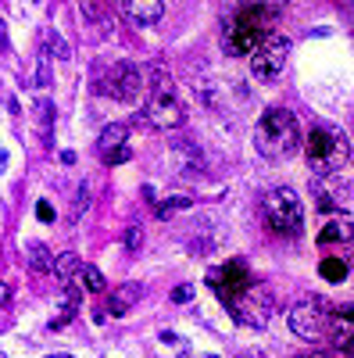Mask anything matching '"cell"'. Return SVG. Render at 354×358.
Segmentation results:
<instances>
[{
  "label": "cell",
  "instance_id": "obj_1",
  "mask_svg": "<svg viewBox=\"0 0 354 358\" xmlns=\"http://www.w3.org/2000/svg\"><path fill=\"white\" fill-rule=\"evenodd\" d=\"M276 8L269 4H244L236 8L226 22H222V47L226 54L240 57V54H254L265 40H269L272 33V22H276Z\"/></svg>",
  "mask_w": 354,
  "mask_h": 358
},
{
  "label": "cell",
  "instance_id": "obj_2",
  "mask_svg": "<svg viewBox=\"0 0 354 358\" xmlns=\"http://www.w3.org/2000/svg\"><path fill=\"white\" fill-rule=\"evenodd\" d=\"M301 122H297V115L286 111V108H272V111H265L258 118V126H254V147H258V155L261 158H269V162H286L297 155V147H301Z\"/></svg>",
  "mask_w": 354,
  "mask_h": 358
},
{
  "label": "cell",
  "instance_id": "obj_3",
  "mask_svg": "<svg viewBox=\"0 0 354 358\" xmlns=\"http://www.w3.org/2000/svg\"><path fill=\"white\" fill-rule=\"evenodd\" d=\"M347 158H351V140L333 122H318L311 129V136L304 140V162L318 176H333L337 169L347 165Z\"/></svg>",
  "mask_w": 354,
  "mask_h": 358
},
{
  "label": "cell",
  "instance_id": "obj_4",
  "mask_svg": "<svg viewBox=\"0 0 354 358\" xmlns=\"http://www.w3.org/2000/svg\"><path fill=\"white\" fill-rule=\"evenodd\" d=\"M147 118L158 129H179L186 122V104L179 97V86L165 69H154L151 83H147Z\"/></svg>",
  "mask_w": 354,
  "mask_h": 358
},
{
  "label": "cell",
  "instance_id": "obj_5",
  "mask_svg": "<svg viewBox=\"0 0 354 358\" xmlns=\"http://www.w3.org/2000/svg\"><path fill=\"white\" fill-rule=\"evenodd\" d=\"M330 319H333V308L322 294H297V301L286 308L290 334H297L301 341H311V344L330 334Z\"/></svg>",
  "mask_w": 354,
  "mask_h": 358
},
{
  "label": "cell",
  "instance_id": "obj_6",
  "mask_svg": "<svg viewBox=\"0 0 354 358\" xmlns=\"http://www.w3.org/2000/svg\"><path fill=\"white\" fill-rule=\"evenodd\" d=\"M261 215H265V226L279 236H297L301 233V222H304V208H301V197L293 194L290 187H276L265 194L261 201Z\"/></svg>",
  "mask_w": 354,
  "mask_h": 358
},
{
  "label": "cell",
  "instance_id": "obj_7",
  "mask_svg": "<svg viewBox=\"0 0 354 358\" xmlns=\"http://www.w3.org/2000/svg\"><path fill=\"white\" fill-rule=\"evenodd\" d=\"M233 315L247 326H269L276 315V294L265 283H251L233 305Z\"/></svg>",
  "mask_w": 354,
  "mask_h": 358
},
{
  "label": "cell",
  "instance_id": "obj_8",
  "mask_svg": "<svg viewBox=\"0 0 354 358\" xmlns=\"http://www.w3.org/2000/svg\"><path fill=\"white\" fill-rule=\"evenodd\" d=\"M208 283H212V290L222 297V301L233 308V305H236V297H240L254 280H251L247 262H244V258H233V262H226V265L212 268V273H208Z\"/></svg>",
  "mask_w": 354,
  "mask_h": 358
},
{
  "label": "cell",
  "instance_id": "obj_9",
  "mask_svg": "<svg viewBox=\"0 0 354 358\" xmlns=\"http://www.w3.org/2000/svg\"><path fill=\"white\" fill-rule=\"evenodd\" d=\"M97 90L101 94H108V97H115V101H136V94L143 90V79H140V69L133 65V62H118V65H111L101 79H97Z\"/></svg>",
  "mask_w": 354,
  "mask_h": 358
},
{
  "label": "cell",
  "instance_id": "obj_10",
  "mask_svg": "<svg viewBox=\"0 0 354 358\" xmlns=\"http://www.w3.org/2000/svg\"><path fill=\"white\" fill-rule=\"evenodd\" d=\"M286 57H290V40L286 36H269L254 54H251V72L261 83H272L283 69H286Z\"/></svg>",
  "mask_w": 354,
  "mask_h": 358
},
{
  "label": "cell",
  "instance_id": "obj_11",
  "mask_svg": "<svg viewBox=\"0 0 354 358\" xmlns=\"http://www.w3.org/2000/svg\"><path fill=\"white\" fill-rule=\"evenodd\" d=\"M318 248L322 251H337V255H347L354 248V219L347 215H330L318 229Z\"/></svg>",
  "mask_w": 354,
  "mask_h": 358
},
{
  "label": "cell",
  "instance_id": "obj_12",
  "mask_svg": "<svg viewBox=\"0 0 354 358\" xmlns=\"http://www.w3.org/2000/svg\"><path fill=\"white\" fill-rule=\"evenodd\" d=\"M97 155H101V162L104 165H122V162H129V129L126 126H108L104 133H101V140H97Z\"/></svg>",
  "mask_w": 354,
  "mask_h": 358
},
{
  "label": "cell",
  "instance_id": "obj_13",
  "mask_svg": "<svg viewBox=\"0 0 354 358\" xmlns=\"http://www.w3.org/2000/svg\"><path fill=\"white\" fill-rule=\"evenodd\" d=\"M330 341L354 358V305H340L333 308V319H330Z\"/></svg>",
  "mask_w": 354,
  "mask_h": 358
},
{
  "label": "cell",
  "instance_id": "obj_14",
  "mask_svg": "<svg viewBox=\"0 0 354 358\" xmlns=\"http://www.w3.org/2000/svg\"><path fill=\"white\" fill-rule=\"evenodd\" d=\"M122 15H126L133 25L147 29V25H154V22L165 15V4H161V0H126Z\"/></svg>",
  "mask_w": 354,
  "mask_h": 358
},
{
  "label": "cell",
  "instance_id": "obj_15",
  "mask_svg": "<svg viewBox=\"0 0 354 358\" xmlns=\"http://www.w3.org/2000/svg\"><path fill=\"white\" fill-rule=\"evenodd\" d=\"M351 268H354V258H351V251H347V255H330V258H322L318 273H322V280H330V283H344V280L351 276Z\"/></svg>",
  "mask_w": 354,
  "mask_h": 358
},
{
  "label": "cell",
  "instance_id": "obj_16",
  "mask_svg": "<svg viewBox=\"0 0 354 358\" xmlns=\"http://www.w3.org/2000/svg\"><path fill=\"white\" fill-rule=\"evenodd\" d=\"M140 294H143L140 283H126L122 290H115V294H111V315H126V312L140 301Z\"/></svg>",
  "mask_w": 354,
  "mask_h": 358
},
{
  "label": "cell",
  "instance_id": "obj_17",
  "mask_svg": "<svg viewBox=\"0 0 354 358\" xmlns=\"http://www.w3.org/2000/svg\"><path fill=\"white\" fill-rule=\"evenodd\" d=\"M54 273L61 276V280H68V276H79V273H82V262H79V255H72V251L57 255V262H54Z\"/></svg>",
  "mask_w": 354,
  "mask_h": 358
},
{
  "label": "cell",
  "instance_id": "obj_18",
  "mask_svg": "<svg viewBox=\"0 0 354 358\" xmlns=\"http://www.w3.org/2000/svg\"><path fill=\"white\" fill-rule=\"evenodd\" d=\"M79 287H82V290H90V294H101V290H104V276L97 273V268L82 265V273H79Z\"/></svg>",
  "mask_w": 354,
  "mask_h": 358
},
{
  "label": "cell",
  "instance_id": "obj_19",
  "mask_svg": "<svg viewBox=\"0 0 354 358\" xmlns=\"http://www.w3.org/2000/svg\"><path fill=\"white\" fill-rule=\"evenodd\" d=\"M179 208H190V197H179V194H175V197H165V204L154 208V215H158V219H172L175 212H179Z\"/></svg>",
  "mask_w": 354,
  "mask_h": 358
},
{
  "label": "cell",
  "instance_id": "obj_20",
  "mask_svg": "<svg viewBox=\"0 0 354 358\" xmlns=\"http://www.w3.org/2000/svg\"><path fill=\"white\" fill-rule=\"evenodd\" d=\"M29 255H33V262H29V265H33L36 273H47V268L54 265V262H50V251H47L43 244H29Z\"/></svg>",
  "mask_w": 354,
  "mask_h": 358
},
{
  "label": "cell",
  "instance_id": "obj_21",
  "mask_svg": "<svg viewBox=\"0 0 354 358\" xmlns=\"http://www.w3.org/2000/svg\"><path fill=\"white\" fill-rule=\"evenodd\" d=\"M36 83H40V86H47V83H50V69H47V62H40V65H36Z\"/></svg>",
  "mask_w": 354,
  "mask_h": 358
},
{
  "label": "cell",
  "instance_id": "obj_22",
  "mask_svg": "<svg viewBox=\"0 0 354 358\" xmlns=\"http://www.w3.org/2000/svg\"><path fill=\"white\" fill-rule=\"evenodd\" d=\"M190 297H193V290L190 287H179V290L172 294V301H190Z\"/></svg>",
  "mask_w": 354,
  "mask_h": 358
},
{
  "label": "cell",
  "instance_id": "obj_23",
  "mask_svg": "<svg viewBox=\"0 0 354 358\" xmlns=\"http://www.w3.org/2000/svg\"><path fill=\"white\" fill-rule=\"evenodd\" d=\"M8 301H11V287H8L4 280H0V308H4Z\"/></svg>",
  "mask_w": 354,
  "mask_h": 358
},
{
  "label": "cell",
  "instance_id": "obj_24",
  "mask_svg": "<svg viewBox=\"0 0 354 358\" xmlns=\"http://www.w3.org/2000/svg\"><path fill=\"white\" fill-rule=\"evenodd\" d=\"M301 358H326V351H311V355H301Z\"/></svg>",
  "mask_w": 354,
  "mask_h": 358
},
{
  "label": "cell",
  "instance_id": "obj_25",
  "mask_svg": "<svg viewBox=\"0 0 354 358\" xmlns=\"http://www.w3.org/2000/svg\"><path fill=\"white\" fill-rule=\"evenodd\" d=\"M47 358H72V355H47Z\"/></svg>",
  "mask_w": 354,
  "mask_h": 358
},
{
  "label": "cell",
  "instance_id": "obj_26",
  "mask_svg": "<svg viewBox=\"0 0 354 358\" xmlns=\"http://www.w3.org/2000/svg\"><path fill=\"white\" fill-rule=\"evenodd\" d=\"M244 358H261V355H244Z\"/></svg>",
  "mask_w": 354,
  "mask_h": 358
},
{
  "label": "cell",
  "instance_id": "obj_27",
  "mask_svg": "<svg viewBox=\"0 0 354 358\" xmlns=\"http://www.w3.org/2000/svg\"><path fill=\"white\" fill-rule=\"evenodd\" d=\"M0 358H4V355H0Z\"/></svg>",
  "mask_w": 354,
  "mask_h": 358
}]
</instances>
